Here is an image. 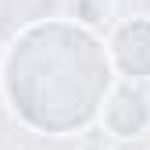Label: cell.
I'll return each mask as SVG.
<instances>
[{"label":"cell","instance_id":"obj_1","mask_svg":"<svg viewBox=\"0 0 150 150\" xmlns=\"http://www.w3.org/2000/svg\"><path fill=\"white\" fill-rule=\"evenodd\" d=\"M0 86L11 111L47 136L82 132L115 89L107 47L75 22H40L14 36Z\"/></svg>","mask_w":150,"mask_h":150},{"label":"cell","instance_id":"obj_2","mask_svg":"<svg viewBox=\"0 0 150 150\" xmlns=\"http://www.w3.org/2000/svg\"><path fill=\"white\" fill-rule=\"evenodd\" d=\"M111 68L122 71L129 82L150 79V18H132V22L118 25L107 47Z\"/></svg>","mask_w":150,"mask_h":150},{"label":"cell","instance_id":"obj_3","mask_svg":"<svg viewBox=\"0 0 150 150\" xmlns=\"http://www.w3.org/2000/svg\"><path fill=\"white\" fill-rule=\"evenodd\" d=\"M100 115H104V125L118 139H132V136H139L143 129L150 125V97L139 86L125 82V86H118V89L107 93Z\"/></svg>","mask_w":150,"mask_h":150}]
</instances>
